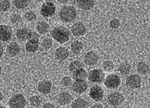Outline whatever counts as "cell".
Here are the masks:
<instances>
[{
  "instance_id": "4dcf8cb0",
  "label": "cell",
  "mask_w": 150,
  "mask_h": 108,
  "mask_svg": "<svg viewBox=\"0 0 150 108\" xmlns=\"http://www.w3.org/2000/svg\"><path fill=\"white\" fill-rule=\"evenodd\" d=\"M11 6L10 3L8 1H0V11H7Z\"/></svg>"
},
{
  "instance_id": "7a4b0ae2",
  "label": "cell",
  "mask_w": 150,
  "mask_h": 108,
  "mask_svg": "<svg viewBox=\"0 0 150 108\" xmlns=\"http://www.w3.org/2000/svg\"><path fill=\"white\" fill-rule=\"evenodd\" d=\"M59 17L62 21L65 22L73 21L76 17L75 8L71 6H63L59 12Z\"/></svg>"
},
{
  "instance_id": "d4e9b609",
  "label": "cell",
  "mask_w": 150,
  "mask_h": 108,
  "mask_svg": "<svg viewBox=\"0 0 150 108\" xmlns=\"http://www.w3.org/2000/svg\"><path fill=\"white\" fill-rule=\"evenodd\" d=\"M131 71V66L127 63H122L118 67L119 72L123 76H125L129 74Z\"/></svg>"
},
{
  "instance_id": "d6986e66",
  "label": "cell",
  "mask_w": 150,
  "mask_h": 108,
  "mask_svg": "<svg viewBox=\"0 0 150 108\" xmlns=\"http://www.w3.org/2000/svg\"><path fill=\"white\" fill-rule=\"evenodd\" d=\"M78 6L83 10H89L93 7L95 1L93 0H78L76 1Z\"/></svg>"
},
{
  "instance_id": "5b68a950",
  "label": "cell",
  "mask_w": 150,
  "mask_h": 108,
  "mask_svg": "<svg viewBox=\"0 0 150 108\" xmlns=\"http://www.w3.org/2000/svg\"><path fill=\"white\" fill-rule=\"evenodd\" d=\"M56 6L55 4L50 1L45 2L42 6L41 14L45 18H49L53 16L55 13Z\"/></svg>"
},
{
  "instance_id": "d590c367",
  "label": "cell",
  "mask_w": 150,
  "mask_h": 108,
  "mask_svg": "<svg viewBox=\"0 0 150 108\" xmlns=\"http://www.w3.org/2000/svg\"><path fill=\"white\" fill-rule=\"evenodd\" d=\"M10 20L13 24H18L21 21V15L17 13L12 14L10 16Z\"/></svg>"
},
{
  "instance_id": "3957f363",
  "label": "cell",
  "mask_w": 150,
  "mask_h": 108,
  "mask_svg": "<svg viewBox=\"0 0 150 108\" xmlns=\"http://www.w3.org/2000/svg\"><path fill=\"white\" fill-rule=\"evenodd\" d=\"M8 104L10 108H24L27 101L23 95L17 94L10 99Z\"/></svg>"
},
{
  "instance_id": "83f0119b",
  "label": "cell",
  "mask_w": 150,
  "mask_h": 108,
  "mask_svg": "<svg viewBox=\"0 0 150 108\" xmlns=\"http://www.w3.org/2000/svg\"><path fill=\"white\" fill-rule=\"evenodd\" d=\"M39 48L38 43H33L28 41L25 45V49L28 52L34 53L36 52Z\"/></svg>"
},
{
  "instance_id": "2e32d148",
  "label": "cell",
  "mask_w": 150,
  "mask_h": 108,
  "mask_svg": "<svg viewBox=\"0 0 150 108\" xmlns=\"http://www.w3.org/2000/svg\"><path fill=\"white\" fill-rule=\"evenodd\" d=\"M52 88V83L48 81H42L39 82L38 85V90L42 94H48L51 93Z\"/></svg>"
},
{
  "instance_id": "6da1fadb",
  "label": "cell",
  "mask_w": 150,
  "mask_h": 108,
  "mask_svg": "<svg viewBox=\"0 0 150 108\" xmlns=\"http://www.w3.org/2000/svg\"><path fill=\"white\" fill-rule=\"evenodd\" d=\"M51 34L55 41L60 44H64L69 40V31L64 27H55L51 31Z\"/></svg>"
},
{
  "instance_id": "30bf717a",
  "label": "cell",
  "mask_w": 150,
  "mask_h": 108,
  "mask_svg": "<svg viewBox=\"0 0 150 108\" xmlns=\"http://www.w3.org/2000/svg\"><path fill=\"white\" fill-rule=\"evenodd\" d=\"M88 85L86 81L83 80H77L73 83L72 88L75 93L82 94L86 91Z\"/></svg>"
},
{
  "instance_id": "9c48e42d",
  "label": "cell",
  "mask_w": 150,
  "mask_h": 108,
  "mask_svg": "<svg viewBox=\"0 0 150 108\" xmlns=\"http://www.w3.org/2000/svg\"><path fill=\"white\" fill-rule=\"evenodd\" d=\"M90 97L95 101L101 100L104 96V91L102 88L99 86L95 85L92 86L89 91Z\"/></svg>"
},
{
  "instance_id": "484cf974",
  "label": "cell",
  "mask_w": 150,
  "mask_h": 108,
  "mask_svg": "<svg viewBox=\"0 0 150 108\" xmlns=\"http://www.w3.org/2000/svg\"><path fill=\"white\" fill-rule=\"evenodd\" d=\"M83 67L84 65L81 62L79 61H73L69 65V71L73 74L76 70L81 68H83Z\"/></svg>"
},
{
  "instance_id": "4316f807",
  "label": "cell",
  "mask_w": 150,
  "mask_h": 108,
  "mask_svg": "<svg viewBox=\"0 0 150 108\" xmlns=\"http://www.w3.org/2000/svg\"><path fill=\"white\" fill-rule=\"evenodd\" d=\"M29 4V1L26 0H15L13 1L14 6L18 9H23L27 7Z\"/></svg>"
},
{
  "instance_id": "5bb4252c",
  "label": "cell",
  "mask_w": 150,
  "mask_h": 108,
  "mask_svg": "<svg viewBox=\"0 0 150 108\" xmlns=\"http://www.w3.org/2000/svg\"><path fill=\"white\" fill-rule=\"evenodd\" d=\"M32 32L31 30L28 27H21L17 30L16 35L20 41H25L29 39Z\"/></svg>"
},
{
  "instance_id": "ee69618b",
  "label": "cell",
  "mask_w": 150,
  "mask_h": 108,
  "mask_svg": "<svg viewBox=\"0 0 150 108\" xmlns=\"http://www.w3.org/2000/svg\"><path fill=\"white\" fill-rule=\"evenodd\" d=\"M1 71H2V68L0 66V74H1Z\"/></svg>"
},
{
  "instance_id": "60d3db41",
  "label": "cell",
  "mask_w": 150,
  "mask_h": 108,
  "mask_svg": "<svg viewBox=\"0 0 150 108\" xmlns=\"http://www.w3.org/2000/svg\"><path fill=\"white\" fill-rule=\"evenodd\" d=\"M4 99V95L1 92H0V101H2Z\"/></svg>"
},
{
  "instance_id": "ab89813d",
  "label": "cell",
  "mask_w": 150,
  "mask_h": 108,
  "mask_svg": "<svg viewBox=\"0 0 150 108\" xmlns=\"http://www.w3.org/2000/svg\"><path fill=\"white\" fill-rule=\"evenodd\" d=\"M4 52V48H3V46H2V45L1 41H0V58L3 55Z\"/></svg>"
},
{
  "instance_id": "7bdbcfd3",
  "label": "cell",
  "mask_w": 150,
  "mask_h": 108,
  "mask_svg": "<svg viewBox=\"0 0 150 108\" xmlns=\"http://www.w3.org/2000/svg\"><path fill=\"white\" fill-rule=\"evenodd\" d=\"M0 108H6L5 106H4V105H1L0 104Z\"/></svg>"
},
{
  "instance_id": "ac0fdd59",
  "label": "cell",
  "mask_w": 150,
  "mask_h": 108,
  "mask_svg": "<svg viewBox=\"0 0 150 108\" xmlns=\"http://www.w3.org/2000/svg\"><path fill=\"white\" fill-rule=\"evenodd\" d=\"M55 55L59 61H64L68 57L69 52L67 48L59 47L56 50Z\"/></svg>"
},
{
  "instance_id": "836d02e7",
  "label": "cell",
  "mask_w": 150,
  "mask_h": 108,
  "mask_svg": "<svg viewBox=\"0 0 150 108\" xmlns=\"http://www.w3.org/2000/svg\"><path fill=\"white\" fill-rule=\"evenodd\" d=\"M40 36L38 33L34 32H32L28 41L30 43H38V41H40Z\"/></svg>"
},
{
  "instance_id": "1f68e13d",
  "label": "cell",
  "mask_w": 150,
  "mask_h": 108,
  "mask_svg": "<svg viewBox=\"0 0 150 108\" xmlns=\"http://www.w3.org/2000/svg\"><path fill=\"white\" fill-rule=\"evenodd\" d=\"M37 18V15L33 11H29L25 14V19L26 20L31 22L35 20Z\"/></svg>"
},
{
  "instance_id": "603a6c76",
  "label": "cell",
  "mask_w": 150,
  "mask_h": 108,
  "mask_svg": "<svg viewBox=\"0 0 150 108\" xmlns=\"http://www.w3.org/2000/svg\"><path fill=\"white\" fill-rule=\"evenodd\" d=\"M150 71L149 65L144 62H141L137 65V72L139 74L145 75L148 74Z\"/></svg>"
},
{
  "instance_id": "52a82bcc",
  "label": "cell",
  "mask_w": 150,
  "mask_h": 108,
  "mask_svg": "<svg viewBox=\"0 0 150 108\" xmlns=\"http://www.w3.org/2000/svg\"><path fill=\"white\" fill-rule=\"evenodd\" d=\"M88 79L93 83H101L105 79V74L100 69H94L89 72Z\"/></svg>"
},
{
  "instance_id": "f35d334b",
  "label": "cell",
  "mask_w": 150,
  "mask_h": 108,
  "mask_svg": "<svg viewBox=\"0 0 150 108\" xmlns=\"http://www.w3.org/2000/svg\"><path fill=\"white\" fill-rule=\"evenodd\" d=\"M91 108H103V106L101 103H96L92 106Z\"/></svg>"
},
{
  "instance_id": "8992f818",
  "label": "cell",
  "mask_w": 150,
  "mask_h": 108,
  "mask_svg": "<svg viewBox=\"0 0 150 108\" xmlns=\"http://www.w3.org/2000/svg\"><path fill=\"white\" fill-rule=\"evenodd\" d=\"M108 102L112 107H117L120 106L124 100L123 95L119 92H114L108 96Z\"/></svg>"
},
{
  "instance_id": "7c38bea8",
  "label": "cell",
  "mask_w": 150,
  "mask_h": 108,
  "mask_svg": "<svg viewBox=\"0 0 150 108\" xmlns=\"http://www.w3.org/2000/svg\"><path fill=\"white\" fill-rule=\"evenodd\" d=\"M71 31L72 34L75 36H80L84 35L86 33V28L82 22H77L71 27Z\"/></svg>"
},
{
  "instance_id": "277c9868",
  "label": "cell",
  "mask_w": 150,
  "mask_h": 108,
  "mask_svg": "<svg viewBox=\"0 0 150 108\" xmlns=\"http://www.w3.org/2000/svg\"><path fill=\"white\" fill-rule=\"evenodd\" d=\"M121 83L120 78L116 74H110L108 75L105 81V85L109 88L114 89L119 87Z\"/></svg>"
},
{
  "instance_id": "f546056e",
  "label": "cell",
  "mask_w": 150,
  "mask_h": 108,
  "mask_svg": "<svg viewBox=\"0 0 150 108\" xmlns=\"http://www.w3.org/2000/svg\"><path fill=\"white\" fill-rule=\"evenodd\" d=\"M29 102L30 105L34 107H38L40 106L41 104L40 98L36 95H33L31 96L29 99Z\"/></svg>"
},
{
  "instance_id": "8fae6325",
  "label": "cell",
  "mask_w": 150,
  "mask_h": 108,
  "mask_svg": "<svg viewBox=\"0 0 150 108\" xmlns=\"http://www.w3.org/2000/svg\"><path fill=\"white\" fill-rule=\"evenodd\" d=\"M13 34L11 28L5 25H0V41H10Z\"/></svg>"
},
{
  "instance_id": "7402d4cb",
  "label": "cell",
  "mask_w": 150,
  "mask_h": 108,
  "mask_svg": "<svg viewBox=\"0 0 150 108\" xmlns=\"http://www.w3.org/2000/svg\"><path fill=\"white\" fill-rule=\"evenodd\" d=\"M70 48L71 52L74 54H79L82 52V49L83 48V44L80 41H73L71 44Z\"/></svg>"
},
{
  "instance_id": "cb8c5ba5",
  "label": "cell",
  "mask_w": 150,
  "mask_h": 108,
  "mask_svg": "<svg viewBox=\"0 0 150 108\" xmlns=\"http://www.w3.org/2000/svg\"><path fill=\"white\" fill-rule=\"evenodd\" d=\"M87 76V72L84 68H81L75 71L73 74V77L76 80L85 79Z\"/></svg>"
},
{
  "instance_id": "e0dca14e",
  "label": "cell",
  "mask_w": 150,
  "mask_h": 108,
  "mask_svg": "<svg viewBox=\"0 0 150 108\" xmlns=\"http://www.w3.org/2000/svg\"><path fill=\"white\" fill-rule=\"evenodd\" d=\"M72 96L68 92H62L58 97V102L61 105H66L70 104L72 100Z\"/></svg>"
},
{
  "instance_id": "f6af8a7d",
  "label": "cell",
  "mask_w": 150,
  "mask_h": 108,
  "mask_svg": "<svg viewBox=\"0 0 150 108\" xmlns=\"http://www.w3.org/2000/svg\"><path fill=\"white\" fill-rule=\"evenodd\" d=\"M149 83H150V77H149Z\"/></svg>"
},
{
  "instance_id": "44dd1931",
  "label": "cell",
  "mask_w": 150,
  "mask_h": 108,
  "mask_svg": "<svg viewBox=\"0 0 150 108\" xmlns=\"http://www.w3.org/2000/svg\"><path fill=\"white\" fill-rule=\"evenodd\" d=\"M71 107L72 108H88V102L85 99L79 97L72 102Z\"/></svg>"
},
{
  "instance_id": "4fadbf2b",
  "label": "cell",
  "mask_w": 150,
  "mask_h": 108,
  "mask_svg": "<svg viewBox=\"0 0 150 108\" xmlns=\"http://www.w3.org/2000/svg\"><path fill=\"white\" fill-rule=\"evenodd\" d=\"M98 61V56L93 51H89L85 54L84 62L87 66H94Z\"/></svg>"
},
{
  "instance_id": "d6a6232c",
  "label": "cell",
  "mask_w": 150,
  "mask_h": 108,
  "mask_svg": "<svg viewBox=\"0 0 150 108\" xmlns=\"http://www.w3.org/2000/svg\"><path fill=\"white\" fill-rule=\"evenodd\" d=\"M52 44H53V42H52L51 39L45 38L42 42L41 46L44 49L47 50L51 48V47L52 46Z\"/></svg>"
},
{
  "instance_id": "e575fe53",
  "label": "cell",
  "mask_w": 150,
  "mask_h": 108,
  "mask_svg": "<svg viewBox=\"0 0 150 108\" xmlns=\"http://www.w3.org/2000/svg\"><path fill=\"white\" fill-rule=\"evenodd\" d=\"M110 27L112 29H117L120 27V21L119 19L114 18L110 22Z\"/></svg>"
},
{
  "instance_id": "ba28073f",
  "label": "cell",
  "mask_w": 150,
  "mask_h": 108,
  "mask_svg": "<svg viewBox=\"0 0 150 108\" xmlns=\"http://www.w3.org/2000/svg\"><path fill=\"white\" fill-rule=\"evenodd\" d=\"M141 83V78L138 74L130 75L126 80V85L132 89H137L140 88Z\"/></svg>"
},
{
  "instance_id": "f1b7e54d",
  "label": "cell",
  "mask_w": 150,
  "mask_h": 108,
  "mask_svg": "<svg viewBox=\"0 0 150 108\" xmlns=\"http://www.w3.org/2000/svg\"><path fill=\"white\" fill-rule=\"evenodd\" d=\"M103 69L106 72H110L112 71L114 68V63L112 61L108 60L105 61L103 62Z\"/></svg>"
},
{
  "instance_id": "bcb514c9",
  "label": "cell",
  "mask_w": 150,
  "mask_h": 108,
  "mask_svg": "<svg viewBox=\"0 0 150 108\" xmlns=\"http://www.w3.org/2000/svg\"><path fill=\"white\" fill-rule=\"evenodd\" d=\"M130 108V107H127V108Z\"/></svg>"
},
{
  "instance_id": "b9f144b4",
  "label": "cell",
  "mask_w": 150,
  "mask_h": 108,
  "mask_svg": "<svg viewBox=\"0 0 150 108\" xmlns=\"http://www.w3.org/2000/svg\"><path fill=\"white\" fill-rule=\"evenodd\" d=\"M60 3H67V1H58Z\"/></svg>"
},
{
  "instance_id": "8d00e7d4",
  "label": "cell",
  "mask_w": 150,
  "mask_h": 108,
  "mask_svg": "<svg viewBox=\"0 0 150 108\" xmlns=\"http://www.w3.org/2000/svg\"><path fill=\"white\" fill-rule=\"evenodd\" d=\"M73 83L72 79L68 76L63 77L62 80V85L65 87H70Z\"/></svg>"
},
{
  "instance_id": "ffe728a7",
  "label": "cell",
  "mask_w": 150,
  "mask_h": 108,
  "mask_svg": "<svg viewBox=\"0 0 150 108\" xmlns=\"http://www.w3.org/2000/svg\"><path fill=\"white\" fill-rule=\"evenodd\" d=\"M50 29V25L45 21H41L37 23V30L41 34H45L48 33Z\"/></svg>"
},
{
  "instance_id": "74e56055",
  "label": "cell",
  "mask_w": 150,
  "mask_h": 108,
  "mask_svg": "<svg viewBox=\"0 0 150 108\" xmlns=\"http://www.w3.org/2000/svg\"><path fill=\"white\" fill-rule=\"evenodd\" d=\"M42 108H55V105L51 103H46L45 104Z\"/></svg>"
},
{
  "instance_id": "9a60e30c",
  "label": "cell",
  "mask_w": 150,
  "mask_h": 108,
  "mask_svg": "<svg viewBox=\"0 0 150 108\" xmlns=\"http://www.w3.org/2000/svg\"><path fill=\"white\" fill-rule=\"evenodd\" d=\"M21 50L19 44L16 42H12L7 46V53L10 57H14L18 55L21 53Z\"/></svg>"
}]
</instances>
